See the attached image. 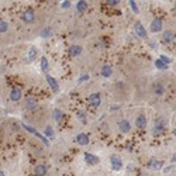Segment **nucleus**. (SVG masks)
I'll use <instances>...</instances> for the list:
<instances>
[{
  "label": "nucleus",
  "instance_id": "nucleus-25",
  "mask_svg": "<svg viewBox=\"0 0 176 176\" xmlns=\"http://www.w3.org/2000/svg\"><path fill=\"white\" fill-rule=\"evenodd\" d=\"M154 92L156 93V95H162V93H163V86H162V83H155Z\"/></svg>",
  "mask_w": 176,
  "mask_h": 176
},
{
  "label": "nucleus",
  "instance_id": "nucleus-16",
  "mask_svg": "<svg viewBox=\"0 0 176 176\" xmlns=\"http://www.w3.org/2000/svg\"><path fill=\"white\" fill-rule=\"evenodd\" d=\"M100 74H102L103 77H110L113 75V69H111L110 65H103L102 66V70H100Z\"/></svg>",
  "mask_w": 176,
  "mask_h": 176
},
{
  "label": "nucleus",
  "instance_id": "nucleus-18",
  "mask_svg": "<svg viewBox=\"0 0 176 176\" xmlns=\"http://www.w3.org/2000/svg\"><path fill=\"white\" fill-rule=\"evenodd\" d=\"M35 58H37V48L31 47L28 49V56H27V59H28V62H33Z\"/></svg>",
  "mask_w": 176,
  "mask_h": 176
},
{
  "label": "nucleus",
  "instance_id": "nucleus-34",
  "mask_svg": "<svg viewBox=\"0 0 176 176\" xmlns=\"http://www.w3.org/2000/svg\"><path fill=\"white\" fill-rule=\"evenodd\" d=\"M69 6H70L69 2H63V3H62V7H63V9H68Z\"/></svg>",
  "mask_w": 176,
  "mask_h": 176
},
{
  "label": "nucleus",
  "instance_id": "nucleus-35",
  "mask_svg": "<svg viewBox=\"0 0 176 176\" xmlns=\"http://www.w3.org/2000/svg\"><path fill=\"white\" fill-rule=\"evenodd\" d=\"M171 169H172V166L169 165V166H168V168H165V172H169V171H171Z\"/></svg>",
  "mask_w": 176,
  "mask_h": 176
},
{
  "label": "nucleus",
  "instance_id": "nucleus-10",
  "mask_svg": "<svg viewBox=\"0 0 176 176\" xmlns=\"http://www.w3.org/2000/svg\"><path fill=\"white\" fill-rule=\"evenodd\" d=\"M47 172H48V168L44 163H40V165H37L34 168V175L35 176H45Z\"/></svg>",
  "mask_w": 176,
  "mask_h": 176
},
{
  "label": "nucleus",
  "instance_id": "nucleus-2",
  "mask_svg": "<svg viewBox=\"0 0 176 176\" xmlns=\"http://www.w3.org/2000/svg\"><path fill=\"white\" fill-rule=\"evenodd\" d=\"M110 165L113 171H120L123 168V161L118 155H111L110 156Z\"/></svg>",
  "mask_w": 176,
  "mask_h": 176
},
{
  "label": "nucleus",
  "instance_id": "nucleus-23",
  "mask_svg": "<svg viewBox=\"0 0 176 176\" xmlns=\"http://www.w3.org/2000/svg\"><path fill=\"white\" fill-rule=\"evenodd\" d=\"M76 9H77V11H84L86 9H88V3L84 2V0H81V2H77V4H76Z\"/></svg>",
  "mask_w": 176,
  "mask_h": 176
},
{
  "label": "nucleus",
  "instance_id": "nucleus-4",
  "mask_svg": "<svg viewBox=\"0 0 176 176\" xmlns=\"http://www.w3.org/2000/svg\"><path fill=\"white\" fill-rule=\"evenodd\" d=\"M89 103H90L92 107H99L100 103H102V96H100V93H92V95L89 96Z\"/></svg>",
  "mask_w": 176,
  "mask_h": 176
},
{
  "label": "nucleus",
  "instance_id": "nucleus-13",
  "mask_svg": "<svg viewBox=\"0 0 176 176\" xmlns=\"http://www.w3.org/2000/svg\"><path fill=\"white\" fill-rule=\"evenodd\" d=\"M76 142L79 144V145H88V144L90 142V139H89V137L86 135L84 132H81V134L76 135Z\"/></svg>",
  "mask_w": 176,
  "mask_h": 176
},
{
  "label": "nucleus",
  "instance_id": "nucleus-26",
  "mask_svg": "<svg viewBox=\"0 0 176 176\" xmlns=\"http://www.w3.org/2000/svg\"><path fill=\"white\" fill-rule=\"evenodd\" d=\"M9 30V24L4 20H0V33H6Z\"/></svg>",
  "mask_w": 176,
  "mask_h": 176
},
{
  "label": "nucleus",
  "instance_id": "nucleus-22",
  "mask_svg": "<svg viewBox=\"0 0 176 176\" xmlns=\"http://www.w3.org/2000/svg\"><path fill=\"white\" fill-rule=\"evenodd\" d=\"M48 68H49V65H48V59L45 58V56H42V58H41V70L47 74V72H48Z\"/></svg>",
  "mask_w": 176,
  "mask_h": 176
},
{
  "label": "nucleus",
  "instance_id": "nucleus-7",
  "mask_svg": "<svg viewBox=\"0 0 176 176\" xmlns=\"http://www.w3.org/2000/svg\"><path fill=\"white\" fill-rule=\"evenodd\" d=\"M147 124H148V120L145 116H138V117L135 118V127L138 130H144V128H147Z\"/></svg>",
  "mask_w": 176,
  "mask_h": 176
},
{
  "label": "nucleus",
  "instance_id": "nucleus-36",
  "mask_svg": "<svg viewBox=\"0 0 176 176\" xmlns=\"http://www.w3.org/2000/svg\"><path fill=\"white\" fill-rule=\"evenodd\" d=\"M172 162H176V154L172 156Z\"/></svg>",
  "mask_w": 176,
  "mask_h": 176
},
{
  "label": "nucleus",
  "instance_id": "nucleus-29",
  "mask_svg": "<svg viewBox=\"0 0 176 176\" xmlns=\"http://www.w3.org/2000/svg\"><path fill=\"white\" fill-rule=\"evenodd\" d=\"M49 34H51V28H49V27H47V28H44V31L41 33V37H42V38L49 37Z\"/></svg>",
  "mask_w": 176,
  "mask_h": 176
},
{
  "label": "nucleus",
  "instance_id": "nucleus-15",
  "mask_svg": "<svg viewBox=\"0 0 176 176\" xmlns=\"http://www.w3.org/2000/svg\"><path fill=\"white\" fill-rule=\"evenodd\" d=\"M68 52H69L70 56H79L82 54V47H79V45H70Z\"/></svg>",
  "mask_w": 176,
  "mask_h": 176
},
{
  "label": "nucleus",
  "instance_id": "nucleus-9",
  "mask_svg": "<svg viewBox=\"0 0 176 176\" xmlns=\"http://www.w3.org/2000/svg\"><path fill=\"white\" fill-rule=\"evenodd\" d=\"M149 30L152 33H158V31H161L162 30V20L161 19H154L152 23H151L149 26Z\"/></svg>",
  "mask_w": 176,
  "mask_h": 176
},
{
  "label": "nucleus",
  "instance_id": "nucleus-33",
  "mask_svg": "<svg viewBox=\"0 0 176 176\" xmlns=\"http://www.w3.org/2000/svg\"><path fill=\"white\" fill-rule=\"evenodd\" d=\"M77 118H81L82 121H84V113L83 111H79V113H77Z\"/></svg>",
  "mask_w": 176,
  "mask_h": 176
},
{
  "label": "nucleus",
  "instance_id": "nucleus-24",
  "mask_svg": "<svg viewBox=\"0 0 176 176\" xmlns=\"http://www.w3.org/2000/svg\"><path fill=\"white\" fill-rule=\"evenodd\" d=\"M155 66H156L158 69H162V70H165V69H168V65H166L162 59H156L155 61Z\"/></svg>",
  "mask_w": 176,
  "mask_h": 176
},
{
  "label": "nucleus",
  "instance_id": "nucleus-3",
  "mask_svg": "<svg viewBox=\"0 0 176 176\" xmlns=\"http://www.w3.org/2000/svg\"><path fill=\"white\" fill-rule=\"evenodd\" d=\"M135 34L138 35L139 38H142V40H148V33H147V30H145V27L141 24L139 21L135 23Z\"/></svg>",
  "mask_w": 176,
  "mask_h": 176
},
{
  "label": "nucleus",
  "instance_id": "nucleus-31",
  "mask_svg": "<svg viewBox=\"0 0 176 176\" xmlns=\"http://www.w3.org/2000/svg\"><path fill=\"white\" fill-rule=\"evenodd\" d=\"M159 59H162V61H163L166 65H168V63H171V58H168V56H165V55H161V58H159Z\"/></svg>",
  "mask_w": 176,
  "mask_h": 176
},
{
  "label": "nucleus",
  "instance_id": "nucleus-19",
  "mask_svg": "<svg viewBox=\"0 0 176 176\" xmlns=\"http://www.w3.org/2000/svg\"><path fill=\"white\" fill-rule=\"evenodd\" d=\"M163 128H165V125H163V121H162V120H158L156 123H155L154 134H159V132H162V131H163Z\"/></svg>",
  "mask_w": 176,
  "mask_h": 176
},
{
  "label": "nucleus",
  "instance_id": "nucleus-37",
  "mask_svg": "<svg viewBox=\"0 0 176 176\" xmlns=\"http://www.w3.org/2000/svg\"><path fill=\"white\" fill-rule=\"evenodd\" d=\"M0 176H6V175H4V172H3V171H0Z\"/></svg>",
  "mask_w": 176,
  "mask_h": 176
},
{
  "label": "nucleus",
  "instance_id": "nucleus-5",
  "mask_svg": "<svg viewBox=\"0 0 176 176\" xmlns=\"http://www.w3.org/2000/svg\"><path fill=\"white\" fill-rule=\"evenodd\" d=\"M84 161H86L88 165L95 166V165H97V163L100 162V159H99V156H96V155L90 154V152H86V154H84Z\"/></svg>",
  "mask_w": 176,
  "mask_h": 176
},
{
  "label": "nucleus",
  "instance_id": "nucleus-27",
  "mask_svg": "<svg viewBox=\"0 0 176 176\" xmlns=\"http://www.w3.org/2000/svg\"><path fill=\"white\" fill-rule=\"evenodd\" d=\"M128 3H130V6H131V10L135 13V14H138L139 13V9H138V6L135 4V2L134 0H128Z\"/></svg>",
  "mask_w": 176,
  "mask_h": 176
},
{
  "label": "nucleus",
  "instance_id": "nucleus-21",
  "mask_svg": "<svg viewBox=\"0 0 176 176\" xmlns=\"http://www.w3.org/2000/svg\"><path fill=\"white\" fill-rule=\"evenodd\" d=\"M52 116H54V120H55V121H62V118H63V114H62V111L59 110V109H55L54 113H52Z\"/></svg>",
  "mask_w": 176,
  "mask_h": 176
},
{
  "label": "nucleus",
  "instance_id": "nucleus-1",
  "mask_svg": "<svg viewBox=\"0 0 176 176\" xmlns=\"http://www.w3.org/2000/svg\"><path fill=\"white\" fill-rule=\"evenodd\" d=\"M23 128L27 130V131H28L30 134L35 135L37 138H40L41 141H42V142H44L45 145H47V147H49V141H48V138H47V137H44V135H41V134H40V132H38L35 128H33V127H30V125H27V124H23Z\"/></svg>",
  "mask_w": 176,
  "mask_h": 176
},
{
  "label": "nucleus",
  "instance_id": "nucleus-12",
  "mask_svg": "<svg viewBox=\"0 0 176 176\" xmlns=\"http://www.w3.org/2000/svg\"><path fill=\"white\" fill-rule=\"evenodd\" d=\"M23 21L24 23H33L34 20H35V14H34L33 10H26L24 13H23Z\"/></svg>",
  "mask_w": 176,
  "mask_h": 176
},
{
  "label": "nucleus",
  "instance_id": "nucleus-32",
  "mask_svg": "<svg viewBox=\"0 0 176 176\" xmlns=\"http://www.w3.org/2000/svg\"><path fill=\"white\" fill-rule=\"evenodd\" d=\"M88 79H89V76H88V75H83V76H82L81 79H79V81H77V83H82V82L88 81Z\"/></svg>",
  "mask_w": 176,
  "mask_h": 176
},
{
  "label": "nucleus",
  "instance_id": "nucleus-11",
  "mask_svg": "<svg viewBox=\"0 0 176 176\" xmlns=\"http://www.w3.org/2000/svg\"><path fill=\"white\" fill-rule=\"evenodd\" d=\"M45 79H47V83H48V86L54 90V92H58L59 90V84H58V82L54 79L52 76H49V75H45Z\"/></svg>",
  "mask_w": 176,
  "mask_h": 176
},
{
  "label": "nucleus",
  "instance_id": "nucleus-28",
  "mask_svg": "<svg viewBox=\"0 0 176 176\" xmlns=\"http://www.w3.org/2000/svg\"><path fill=\"white\" fill-rule=\"evenodd\" d=\"M45 135L47 137H49V138H51V137H54V130H52V127L51 125H47V127H45Z\"/></svg>",
  "mask_w": 176,
  "mask_h": 176
},
{
  "label": "nucleus",
  "instance_id": "nucleus-39",
  "mask_svg": "<svg viewBox=\"0 0 176 176\" xmlns=\"http://www.w3.org/2000/svg\"><path fill=\"white\" fill-rule=\"evenodd\" d=\"M175 9H176V3H175Z\"/></svg>",
  "mask_w": 176,
  "mask_h": 176
},
{
  "label": "nucleus",
  "instance_id": "nucleus-30",
  "mask_svg": "<svg viewBox=\"0 0 176 176\" xmlns=\"http://www.w3.org/2000/svg\"><path fill=\"white\" fill-rule=\"evenodd\" d=\"M107 4L109 6H117V4H120V0H107Z\"/></svg>",
  "mask_w": 176,
  "mask_h": 176
},
{
  "label": "nucleus",
  "instance_id": "nucleus-17",
  "mask_svg": "<svg viewBox=\"0 0 176 176\" xmlns=\"http://www.w3.org/2000/svg\"><path fill=\"white\" fill-rule=\"evenodd\" d=\"M162 40H163V42H172V41H175V33L168 30V31L163 33V38Z\"/></svg>",
  "mask_w": 176,
  "mask_h": 176
},
{
  "label": "nucleus",
  "instance_id": "nucleus-14",
  "mask_svg": "<svg viewBox=\"0 0 176 176\" xmlns=\"http://www.w3.org/2000/svg\"><path fill=\"white\" fill-rule=\"evenodd\" d=\"M118 128H120L121 132H128L131 130V124H130L128 120H121L118 123Z\"/></svg>",
  "mask_w": 176,
  "mask_h": 176
},
{
  "label": "nucleus",
  "instance_id": "nucleus-8",
  "mask_svg": "<svg viewBox=\"0 0 176 176\" xmlns=\"http://www.w3.org/2000/svg\"><path fill=\"white\" fill-rule=\"evenodd\" d=\"M162 165H163V162L158 161V159H155V158H152V159H149V161L147 162V168L152 169V171H158Z\"/></svg>",
  "mask_w": 176,
  "mask_h": 176
},
{
  "label": "nucleus",
  "instance_id": "nucleus-6",
  "mask_svg": "<svg viewBox=\"0 0 176 176\" xmlns=\"http://www.w3.org/2000/svg\"><path fill=\"white\" fill-rule=\"evenodd\" d=\"M23 97V93H21V89L20 88H13L10 92V99L11 102H20Z\"/></svg>",
  "mask_w": 176,
  "mask_h": 176
},
{
  "label": "nucleus",
  "instance_id": "nucleus-38",
  "mask_svg": "<svg viewBox=\"0 0 176 176\" xmlns=\"http://www.w3.org/2000/svg\"><path fill=\"white\" fill-rule=\"evenodd\" d=\"M173 134H175V137H176V128H175V131H173Z\"/></svg>",
  "mask_w": 176,
  "mask_h": 176
},
{
  "label": "nucleus",
  "instance_id": "nucleus-20",
  "mask_svg": "<svg viewBox=\"0 0 176 176\" xmlns=\"http://www.w3.org/2000/svg\"><path fill=\"white\" fill-rule=\"evenodd\" d=\"M35 106H37V102H35L34 97H28V99L26 100V107L28 109V110H33Z\"/></svg>",
  "mask_w": 176,
  "mask_h": 176
}]
</instances>
